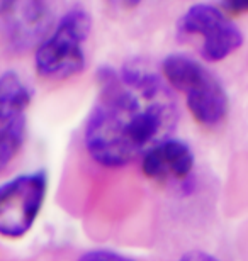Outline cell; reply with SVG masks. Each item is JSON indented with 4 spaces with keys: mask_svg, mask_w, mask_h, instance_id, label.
I'll return each instance as SVG.
<instances>
[{
    "mask_svg": "<svg viewBox=\"0 0 248 261\" xmlns=\"http://www.w3.org/2000/svg\"><path fill=\"white\" fill-rule=\"evenodd\" d=\"M196 158L192 148L181 139L168 138L151 148L141 158V171L146 178L160 181L186 180L192 175Z\"/></svg>",
    "mask_w": 248,
    "mask_h": 261,
    "instance_id": "7",
    "label": "cell"
},
{
    "mask_svg": "<svg viewBox=\"0 0 248 261\" xmlns=\"http://www.w3.org/2000/svg\"><path fill=\"white\" fill-rule=\"evenodd\" d=\"M181 261H219V259L213 256L211 253L200 251V249H192V251H187L186 254H182Z\"/></svg>",
    "mask_w": 248,
    "mask_h": 261,
    "instance_id": "12",
    "label": "cell"
},
{
    "mask_svg": "<svg viewBox=\"0 0 248 261\" xmlns=\"http://www.w3.org/2000/svg\"><path fill=\"white\" fill-rule=\"evenodd\" d=\"M51 7L44 2H0V28L12 49L39 46L50 33Z\"/></svg>",
    "mask_w": 248,
    "mask_h": 261,
    "instance_id": "6",
    "label": "cell"
},
{
    "mask_svg": "<svg viewBox=\"0 0 248 261\" xmlns=\"http://www.w3.org/2000/svg\"><path fill=\"white\" fill-rule=\"evenodd\" d=\"M77 261H136V259L128 258L116 251H109V249H91V251L83 253Z\"/></svg>",
    "mask_w": 248,
    "mask_h": 261,
    "instance_id": "10",
    "label": "cell"
},
{
    "mask_svg": "<svg viewBox=\"0 0 248 261\" xmlns=\"http://www.w3.org/2000/svg\"><path fill=\"white\" fill-rule=\"evenodd\" d=\"M178 103L172 88L148 66L131 61L99 71V93L83 144L94 161L119 168L143 158L175 130Z\"/></svg>",
    "mask_w": 248,
    "mask_h": 261,
    "instance_id": "1",
    "label": "cell"
},
{
    "mask_svg": "<svg viewBox=\"0 0 248 261\" xmlns=\"http://www.w3.org/2000/svg\"><path fill=\"white\" fill-rule=\"evenodd\" d=\"M219 9L224 14L230 15H238L248 12V0H230V2H223L219 5Z\"/></svg>",
    "mask_w": 248,
    "mask_h": 261,
    "instance_id": "11",
    "label": "cell"
},
{
    "mask_svg": "<svg viewBox=\"0 0 248 261\" xmlns=\"http://www.w3.org/2000/svg\"><path fill=\"white\" fill-rule=\"evenodd\" d=\"M26 141V117L0 124V173L9 168Z\"/></svg>",
    "mask_w": 248,
    "mask_h": 261,
    "instance_id": "9",
    "label": "cell"
},
{
    "mask_svg": "<svg viewBox=\"0 0 248 261\" xmlns=\"http://www.w3.org/2000/svg\"><path fill=\"white\" fill-rule=\"evenodd\" d=\"M33 100V90L17 71L7 70L0 75V124L26 117Z\"/></svg>",
    "mask_w": 248,
    "mask_h": 261,
    "instance_id": "8",
    "label": "cell"
},
{
    "mask_svg": "<svg viewBox=\"0 0 248 261\" xmlns=\"http://www.w3.org/2000/svg\"><path fill=\"white\" fill-rule=\"evenodd\" d=\"M48 192V175L43 170L17 175L0 185V236L24 238L34 226Z\"/></svg>",
    "mask_w": 248,
    "mask_h": 261,
    "instance_id": "5",
    "label": "cell"
},
{
    "mask_svg": "<svg viewBox=\"0 0 248 261\" xmlns=\"http://www.w3.org/2000/svg\"><path fill=\"white\" fill-rule=\"evenodd\" d=\"M168 85L186 95L192 117L204 127H218L228 116V95L218 76L192 56L173 53L162 63Z\"/></svg>",
    "mask_w": 248,
    "mask_h": 261,
    "instance_id": "3",
    "label": "cell"
},
{
    "mask_svg": "<svg viewBox=\"0 0 248 261\" xmlns=\"http://www.w3.org/2000/svg\"><path fill=\"white\" fill-rule=\"evenodd\" d=\"M177 38L194 43L202 60L223 61L241 48L243 33L223 10L211 4L191 5L177 22Z\"/></svg>",
    "mask_w": 248,
    "mask_h": 261,
    "instance_id": "4",
    "label": "cell"
},
{
    "mask_svg": "<svg viewBox=\"0 0 248 261\" xmlns=\"http://www.w3.org/2000/svg\"><path fill=\"white\" fill-rule=\"evenodd\" d=\"M92 33L87 9L75 5L61 15L34 53V68L44 80L61 82L85 70V43Z\"/></svg>",
    "mask_w": 248,
    "mask_h": 261,
    "instance_id": "2",
    "label": "cell"
}]
</instances>
